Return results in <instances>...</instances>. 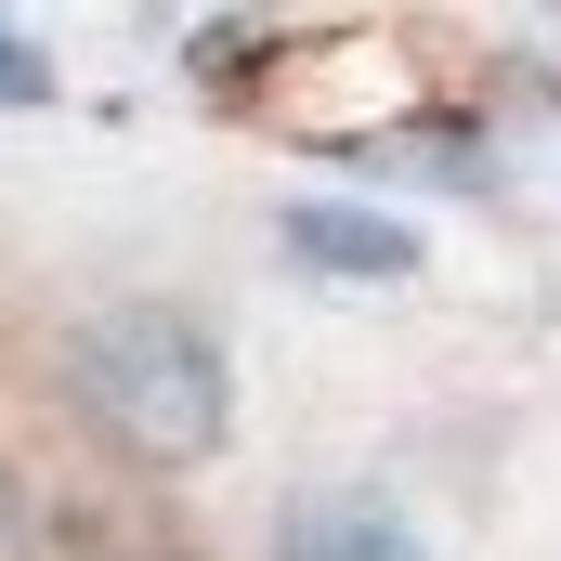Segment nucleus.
Here are the masks:
<instances>
[{"instance_id": "f257e3e1", "label": "nucleus", "mask_w": 561, "mask_h": 561, "mask_svg": "<svg viewBox=\"0 0 561 561\" xmlns=\"http://www.w3.org/2000/svg\"><path fill=\"white\" fill-rule=\"evenodd\" d=\"M79 392H92V419L118 431L131 457H157V470H196V457H222V431H236L222 340H209L196 313H170V300H118V313L79 327Z\"/></svg>"}, {"instance_id": "f03ea898", "label": "nucleus", "mask_w": 561, "mask_h": 561, "mask_svg": "<svg viewBox=\"0 0 561 561\" xmlns=\"http://www.w3.org/2000/svg\"><path fill=\"white\" fill-rule=\"evenodd\" d=\"M275 236H287V262L327 275V287H405V275H419V236L379 222V209H353V196H300Z\"/></svg>"}, {"instance_id": "7ed1b4c3", "label": "nucleus", "mask_w": 561, "mask_h": 561, "mask_svg": "<svg viewBox=\"0 0 561 561\" xmlns=\"http://www.w3.org/2000/svg\"><path fill=\"white\" fill-rule=\"evenodd\" d=\"M275 561H431V549H419V523H405L392 496H366V483H313V496L275 510Z\"/></svg>"}, {"instance_id": "20e7f679", "label": "nucleus", "mask_w": 561, "mask_h": 561, "mask_svg": "<svg viewBox=\"0 0 561 561\" xmlns=\"http://www.w3.org/2000/svg\"><path fill=\"white\" fill-rule=\"evenodd\" d=\"M0 105H53V66H39L13 26H0Z\"/></svg>"}]
</instances>
